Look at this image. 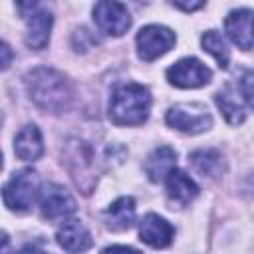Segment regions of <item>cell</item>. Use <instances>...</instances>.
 <instances>
[{
	"label": "cell",
	"mask_w": 254,
	"mask_h": 254,
	"mask_svg": "<svg viewBox=\"0 0 254 254\" xmlns=\"http://www.w3.org/2000/svg\"><path fill=\"white\" fill-rule=\"evenodd\" d=\"M101 254H141V252L135 250V248H131V246H109Z\"/></svg>",
	"instance_id": "obj_20"
},
{
	"label": "cell",
	"mask_w": 254,
	"mask_h": 254,
	"mask_svg": "<svg viewBox=\"0 0 254 254\" xmlns=\"http://www.w3.org/2000/svg\"><path fill=\"white\" fill-rule=\"evenodd\" d=\"M40 194V177L32 169H22L14 173L2 190L4 204L12 210H28Z\"/></svg>",
	"instance_id": "obj_4"
},
{
	"label": "cell",
	"mask_w": 254,
	"mask_h": 254,
	"mask_svg": "<svg viewBox=\"0 0 254 254\" xmlns=\"http://www.w3.org/2000/svg\"><path fill=\"white\" fill-rule=\"evenodd\" d=\"M139 236L145 244H149L153 248H165L173 242L175 228L163 216L149 212L147 216H143V220L139 224Z\"/></svg>",
	"instance_id": "obj_12"
},
{
	"label": "cell",
	"mask_w": 254,
	"mask_h": 254,
	"mask_svg": "<svg viewBox=\"0 0 254 254\" xmlns=\"http://www.w3.org/2000/svg\"><path fill=\"white\" fill-rule=\"evenodd\" d=\"M167 123L179 131L196 135L212 125V117L208 109L198 103H179L167 111Z\"/></svg>",
	"instance_id": "obj_6"
},
{
	"label": "cell",
	"mask_w": 254,
	"mask_h": 254,
	"mask_svg": "<svg viewBox=\"0 0 254 254\" xmlns=\"http://www.w3.org/2000/svg\"><path fill=\"white\" fill-rule=\"evenodd\" d=\"M93 22L107 36H123L131 26V14L121 2H97L93 6Z\"/></svg>",
	"instance_id": "obj_7"
},
{
	"label": "cell",
	"mask_w": 254,
	"mask_h": 254,
	"mask_svg": "<svg viewBox=\"0 0 254 254\" xmlns=\"http://www.w3.org/2000/svg\"><path fill=\"white\" fill-rule=\"evenodd\" d=\"M56 238H58V244H60L65 252H69V254L85 252V250H89L91 244H93V238H91L89 230H87L79 220H65V222L60 226Z\"/></svg>",
	"instance_id": "obj_13"
},
{
	"label": "cell",
	"mask_w": 254,
	"mask_h": 254,
	"mask_svg": "<svg viewBox=\"0 0 254 254\" xmlns=\"http://www.w3.org/2000/svg\"><path fill=\"white\" fill-rule=\"evenodd\" d=\"M18 10H30L22 12V16L28 22V34H26V44L34 50L46 48L50 40V30H52V14L38 4H18Z\"/></svg>",
	"instance_id": "obj_9"
},
{
	"label": "cell",
	"mask_w": 254,
	"mask_h": 254,
	"mask_svg": "<svg viewBox=\"0 0 254 254\" xmlns=\"http://www.w3.org/2000/svg\"><path fill=\"white\" fill-rule=\"evenodd\" d=\"M202 50L208 52L210 56H214V60L218 62V65L222 69L228 67V62H230V52L226 48V42L224 38L216 32V30H208L202 34Z\"/></svg>",
	"instance_id": "obj_19"
},
{
	"label": "cell",
	"mask_w": 254,
	"mask_h": 254,
	"mask_svg": "<svg viewBox=\"0 0 254 254\" xmlns=\"http://www.w3.org/2000/svg\"><path fill=\"white\" fill-rule=\"evenodd\" d=\"M18 254H46V252H44L40 246H36V244H28V246H24Z\"/></svg>",
	"instance_id": "obj_23"
},
{
	"label": "cell",
	"mask_w": 254,
	"mask_h": 254,
	"mask_svg": "<svg viewBox=\"0 0 254 254\" xmlns=\"http://www.w3.org/2000/svg\"><path fill=\"white\" fill-rule=\"evenodd\" d=\"M2 69H6L8 65H10V48H8V44H2Z\"/></svg>",
	"instance_id": "obj_22"
},
{
	"label": "cell",
	"mask_w": 254,
	"mask_h": 254,
	"mask_svg": "<svg viewBox=\"0 0 254 254\" xmlns=\"http://www.w3.org/2000/svg\"><path fill=\"white\" fill-rule=\"evenodd\" d=\"M228 38L242 50L254 48V10L238 8L232 10L224 20Z\"/></svg>",
	"instance_id": "obj_10"
},
{
	"label": "cell",
	"mask_w": 254,
	"mask_h": 254,
	"mask_svg": "<svg viewBox=\"0 0 254 254\" xmlns=\"http://www.w3.org/2000/svg\"><path fill=\"white\" fill-rule=\"evenodd\" d=\"M14 153L22 161H36L44 153V139L36 125H26L14 139Z\"/></svg>",
	"instance_id": "obj_14"
},
{
	"label": "cell",
	"mask_w": 254,
	"mask_h": 254,
	"mask_svg": "<svg viewBox=\"0 0 254 254\" xmlns=\"http://www.w3.org/2000/svg\"><path fill=\"white\" fill-rule=\"evenodd\" d=\"M167 192H169L171 200H175L179 204H189L190 200L196 198L198 187L185 171L173 169L167 177Z\"/></svg>",
	"instance_id": "obj_16"
},
{
	"label": "cell",
	"mask_w": 254,
	"mask_h": 254,
	"mask_svg": "<svg viewBox=\"0 0 254 254\" xmlns=\"http://www.w3.org/2000/svg\"><path fill=\"white\" fill-rule=\"evenodd\" d=\"M151 111V93L141 83H121L109 99V119L115 125H141Z\"/></svg>",
	"instance_id": "obj_2"
},
{
	"label": "cell",
	"mask_w": 254,
	"mask_h": 254,
	"mask_svg": "<svg viewBox=\"0 0 254 254\" xmlns=\"http://www.w3.org/2000/svg\"><path fill=\"white\" fill-rule=\"evenodd\" d=\"M210 69L196 58H185L173 64L167 69V79L169 83L189 89V87H200L210 81Z\"/></svg>",
	"instance_id": "obj_8"
},
{
	"label": "cell",
	"mask_w": 254,
	"mask_h": 254,
	"mask_svg": "<svg viewBox=\"0 0 254 254\" xmlns=\"http://www.w3.org/2000/svg\"><path fill=\"white\" fill-rule=\"evenodd\" d=\"M220 113L230 125H238L254 109V73L246 71L228 81L214 97Z\"/></svg>",
	"instance_id": "obj_3"
},
{
	"label": "cell",
	"mask_w": 254,
	"mask_h": 254,
	"mask_svg": "<svg viewBox=\"0 0 254 254\" xmlns=\"http://www.w3.org/2000/svg\"><path fill=\"white\" fill-rule=\"evenodd\" d=\"M173 6H175V8H181V10H187V12H190V10L202 8L204 4H202V2H190V4H189V2H187V4H185V2H173Z\"/></svg>",
	"instance_id": "obj_21"
},
{
	"label": "cell",
	"mask_w": 254,
	"mask_h": 254,
	"mask_svg": "<svg viewBox=\"0 0 254 254\" xmlns=\"http://www.w3.org/2000/svg\"><path fill=\"white\" fill-rule=\"evenodd\" d=\"M40 206H42V216L48 218V220L65 218L71 212H75V200L60 185H50V187H46L42 190Z\"/></svg>",
	"instance_id": "obj_11"
},
{
	"label": "cell",
	"mask_w": 254,
	"mask_h": 254,
	"mask_svg": "<svg viewBox=\"0 0 254 254\" xmlns=\"http://www.w3.org/2000/svg\"><path fill=\"white\" fill-rule=\"evenodd\" d=\"M26 87L36 105L46 111H64L71 101L67 79L50 67H36L26 75Z\"/></svg>",
	"instance_id": "obj_1"
},
{
	"label": "cell",
	"mask_w": 254,
	"mask_h": 254,
	"mask_svg": "<svg viewBox=\"0 0 254 254\" xmlns=\"http://www.w3.org/2000/svg\"><path fill=\"white\" fill-rule=\"evenodd\" d=\"M190 163L196 173H200L202 177H210V179L220 177L224 171L222 155L216 149H198L190 153Z\"/></svg>",
	"instance_id": "obj_18"
},
{
	"label": "cell",
	"mask_w": 254,
	"mask_h": 254,
	"mask_svg": "<svg viewBox=\"0 0 254 254\" xmlns=\"http://www.w3.org/2000/svg\"><path fill=\"white\" fill-rule=\"evenodd\" d=\"M177 165V153L173 147L169 145H161L157 147L145 161V173L153 183H159L163 179L169 177V173L175 169Z\"/></svg>",
	"instance_id": "obj_15"
},
{
	"label": "cell",
	"mask_w": 254,
	"mask_h": 254,
	"mask_svg": "<svg viewBox=\"0 0 254 254\" xmlns=\"http://www.w3.org/2000/svg\"><path fill=\"white\" fill-rule=\"evenodd\" d=\"M175 32L167 26L149 24L137 34V54L143 62H153L159 56L167 54L175 46Z\"/></svg>",
	"instance_id": "obj_5"
},
{
	"label": "cell",
	"mask_w": 254,
	"mask_h": 254,
	"mask_svg": "<svg viewBox=\"0 0 254 254\" xmlns=\"http://www.w3.org/2000/svg\"><path fill=\"white\" fill-rule=\"evenodd\" d=\"M105 218H107V226L111 230H125V228H129L133 224V220H135V200L131 196L117 198L105 210Z\"/></svg>",
	"instance_id": "obj_17"
}]
</instances>
